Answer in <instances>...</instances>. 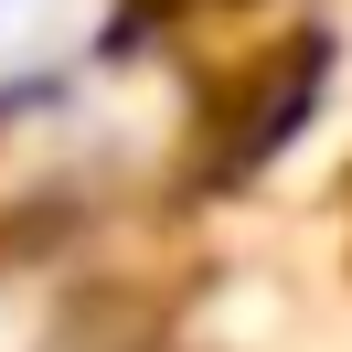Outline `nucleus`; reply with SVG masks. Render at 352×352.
I'll return each instance as SVG.
<instances>
[{"label":"nucleus","instance_id":"nucleus-1","mask_svg":"<svg viewBox=\"0 0 352 352\" xmlns=\"http://www.w3.org/2000/svg\"><path fill=\"white\" fill-rule=\"evenodd\" d=\"M118 43V0H0V107L75 86Z\"/></svg>","mask_w":352,"mask_h":352}]
</instances>
